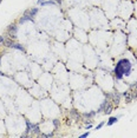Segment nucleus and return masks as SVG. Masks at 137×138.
<instances>
[{
    "mask_svg": "<svg viewBox=\"0 0 137 138\" xmlns=\"http://www.w3.org/2000/svg\"><path fill=\"white\" fill-rule=\"evenodd\" d=\"M132 72V63L128 58H122L116 63L114 67V75L117 80H123L124 77L131 75Z\"/></svg>",
    "mask_w": 137,
    "mask_h": 138,
    "instance_id": "f257e3e1",
    "label": "nucleus"
},
{
    "mask_svg": "<svg viewBox=\"0 0 137 138\" xmlns=\"http://www.w3.org/2000/svg\"><path fill=\"white\" fill-rule=\"evenodd\" d=\"M18 32V26L15 25V24H12V25L9 26V28H7V33H9L10 38H15V34H17Z\"/></svg>",
    "mask_w": 137,
    "mask_h": 138,
    "instance_id": "f03ea898",
    "label": "nucleus"
},
{
    "mask_svg": "<svg viewBox=\"0 0 137 138\" xmlns=\"http://www.w3.org/2000/svg\"><path fill=\"white\" fill-rule=\"evenodd\" d=\"M38 13H39V9H38V7H31V9L26 10V11L24 12V15H28V17L34 18Z\"/></svg>",
    "mask_w": 137,
    "mask_h": 138,
    "instance_id": "7ed1b4c3",
    "label": "nucleus"
},
{
    "mask_svg": "<svg viewBox=\"0 0 137 138\" xmlns=\"http://www.w3.org/2000/svg\"><path fill=\"white\" fill-rule=\"evenodd\" d=\"M42 7H46V6H56L57 5V1L56 0H44L43 3L39 4Z\"/></svg>",
    "mask_w": 137,
    "mask_h": 138,
    "instance_id": "20e7f679",
    "label": "nucleus"
},
{
    "mask_svg": "<svg viewBox=\"0 0 137 138\" xmlns=\"http://www.w3.org/2000/svg\"><path fill=\"white\" fill-rule=\"evenodd\" d=\"M122 117V115H119V116H116V117H110L109 118V120L106 121V125L108 126H111V125H114V124H116L118 121V119Z\"/></svg>",
    "mask_w": 137,
    "mask_h": 138,
    "instance_id": "39448f33",
    "label": "nucleus"
},
{
    "mask_svg": "<svg viewBox=\"0 0 137 138\" xmlns=\"http://www.w3.org/2000/svg\"><path fill=\"white\" fill-rule=\"evenodd\" d=\"M19 22L20 24H25V22H33V18L32 17H28V15H24L19 19Z\"/></svg>",
    "mask_w": 137,
    "mask_h": 138,
    "instance_id": "423d86ee",
    "label": "nucleus"
},
{
    "mask_svg": "<svg viewBox=\"0 0 137 138\" xmlns=\"http://www.w3.org/2000/svg\"><path fill=\"white\" fill-rule=\"evenodd\" d=\"M123 97L125 98V102H126V103H130V102L132 100V96L130 94V92H128V91H126V92H123Z\"/></svg>",
    "mask_w": 137,
    "mask_h": 138,
    "instance_id": "0eeeda50",
    "label": "nucleus"
},
{
    "mask_svg": "<svg viewBox=\"0 0 137 138\" xmlns=\"http://www.w3.org/2000/svg\"><path fill=\"white\" fill-rule=\"evenodd\" d=\"M97 115V111H90V112H84L83 116L86 117V118H91V117H95Z\"/></svg>",
    "mask_w": 137,
    "mask_h": 138,
    "instance_id": "6e6552de",
    "label": "nucleus"
},
{
    "mask_svg": "<svg viewBox=\"0 0 137 138\" xmlns=\"http://www.w3.org/2000/svg\"><path fill=\"white\" fill-rule=\"evenodd\" d=\"M104 124H105V123H104V121H101V123H99V124H98V125H96L95 130H101L102 127L104 126Z\"/></svg>",
    "mask_w": 137,
    "mask_h": 138,
    "instance_id": "1a4fd4ad",
    "label": "nucleus"
},
{
    "mask_svg": "<svg viewBox=\"0 0 137 138\" xmlns=\"http://www.w3.org/2000/svg\"><path fill=\"white\" fill-rule=\"evenodd\" d=\"M53 135H54V133H53V132H49V133H42V135H40V136H42V137H53Z\"/></svg>",
    "mask_w": 137,
    "mask_h": 138,
    "instance_id": "9d476101",
    "label": "nucleus"
},
{
    "mask_svg": "<svg viewBox=\"0 0 137 138\" xmlns=\"http://www.w3.org/2000/svg\"><path fill=\"white\" fill-rule=\"evenodd\" d=\"M6 43V38L4 36H0V45H5Z\"/></svg>",
    "mask_w": 137,
    "mask_h": 138,
    "instance_id": "9b49d317",
    "label": "nucleus"
},
{
    "mask_svg": "<svg viewBox=\"0 0 137 138\" xmlns=\"http://www.w3.org/2000/svg\"><path fill=\"white\" fill-rule=\"evenodd\" d=\"M89 136H90V132H89V131H86V132L82 133V135L79 136V137H80V138H86V137H89Z\"/></svg>",
    "mask_w": 137,
    "mask_h": 138,
    "instance_id": "f8f14e48",
    "label": "nucleus"
},
{
    "mask_svg": "<svg viewBox=\"0 0 137 138\" xmlns=\"http://www.w3.org/2000/svg\"><path fill=\"white\" fill-rule=\"evenodd\" d=\"M52 123H53V125H54V127H58V125H59V121H58V119H54V120H52Z\"/></svg>",
    "mask_w": 137,
    "mask_h": 138,
    "instance_id": "ddd939ff",
    "label": "nucleus"
},
{
    "mask_svg": "<svg viewBox=\"0 0 137 138\" xmlns=\"http://www.w3.org/2000/svg\"><path fill=\"white\" fill-rule=\"evenodd\" d=\"M86 130H90V129H92V124H89V125H86V127H85Z\"/></svg>",
    "mask_w": 137,
    "mask_h": 138,
    "instance_id": "4468645a",
    "label": "nucleus"
},
{
    "mask_svg": "<svg viewBox=\"0 0 137 138\" xmlns=\"http://www.w3.org/2000/svg\"><path fill=\"white\" fill-rule=\"evenodd\" d=\"M43 1H44V0H37V4H38V5H39L40 3H43Z\"/></svg>",
    "mask_w": 137,
    "mask_h": 138,
    "instance_id": "2eb2a0df",
    "label": "nucleus"
},
{
    "mask_svg": "<svg viewBox=\"0 0 137 138\" xmlns=\"http://www.w3.org/2000/svg\"><path fill=\"white\" fill-rule=\"evenodd\" d=\"M1 60H3V55L0 54V65H1Z\"/></svg>",
    "mask_w": 137,
    "mask_h": 138,
    "instance_id": "dca6fc26",
    "label": "nucleus"
}]
</instances>
